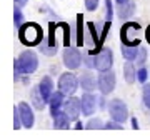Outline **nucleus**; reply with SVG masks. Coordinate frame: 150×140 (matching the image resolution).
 Here are the masks:
<instances>
[{"label":"nucleus","mask_w":150,"mask_h":140,"mask_svg":"<svg viewBox=\"0 0 150 140\" xmlns=\"http://www.w3.org/2000/svg\"><path fill=\"white\" fill-rule=\"evenodd\" d=\"M140 30L139 22H125L123 27L120 28V38H122L123 45H130V47H139L140 40L137 37V32Z\"/></svg>","instance_id":"nucleus-3"},{"label":"nucleus","mask_w":150,"mask_h":140,"mask_svg":"<svg viewBox=\"0 0 150 140\" xmlns=\"http://www.w3.org/2000/svg\"><path fill=\"white\" fill-rule=\"evenodd\" d=\"M147 77H149V72L145 69H140V70H137V80L139 82H142V83H145L147 82Z\"/></svg>","instance_id":"nucleus-29"},{"label":"nucleus","mask_w":150,"mask_h":140,"mask_svg":"<svg viewBox=\"0 0 150 140\" xmlns=\"http://www.w3.org/2000/svg\"><path fill=\"white\" fill-rule=\"evenodd\" d=\"M54 127L60 130H67L70 127V117L65 113V110H59L57 115H54Z\"/></svg>","instance_id":"nucleus-15"},{"label":"nucleus","mask_w":150,"mask_h":140,"mask_svg":"<svg viewBox=\"0 0 150 140\" xmlns=\"http://www.w3.org/2000/svg\"><path fill=\"white\" fill-rule=\"evenodd\" d=\"M142 98H144L145 107L150 110V83H145L144 85V92H142Z\"/></svg>","instance_id":"nucleus-23"},{"label":"nucleus","mask_w":150,"mask_h":140,"mask_svg":"<svg viewBox=\"0 0 150 140\" xmlns=\"http://www.w3.org/2000/svg\"><path fill=\"white\" fill-rule=\"evenodd\" d=\"M75 129H77V130H82V129H83V124H82V122H77Z\"/></svg>","instance_id":"nucleus-36"},{"label":"nucleus","mask_w":150,"mask_h":140,"mask_svg":"<svg viewBox=\"0 0 150 140\" xmlns=\"http://www.w3.org/2000/svg\"><path fill=\"white\" fill-rule=\"evenodd\" d=\"M30 100H32L33 107L38 108V110H42L45 105H47V102H45V98H43L42 92H40V87H33L32 88V93H30Z\"/></svg>","instance_id":"nucleus-17"},{"label":"nucleus","mask_w":150,"mask_h":140,"mask_svg":"<svg viewBox=\"0 0 150 140\" xmlns=\"http://www.w3.org/2000/svg\"><path fill=\"white\" fill-rule=\"evenodd\" d=\"M85 33L87 32H83V15L79 13L77 15V45L79 47L85 45Z\"/></svg>","instance_id":"nucleus-18"},{"label":"nucleus","mask_w":150,"mask_h":140,"mask_svg":"<svg viewBox=\"0 0 150 140\" xmlns=\"http://www.w3.org/2000/svg\"><path fill=\"white\" fill-rule=\"evenodd\" d=\"M25 4H27V0H15V5H18V7L25 5Z\"/></svg>","instance_id":"nucleus-33"},{"label":"nucleus","mask_w":150,"mask_h":140,"mask_svg":"<svg viewBox=\"0 0 150 140\" xmlns=\"http://www.w3.org/2000/svg\"><path fill=\"white\" fill-rule=\"evenodd\" d=\"M64 110H65V113L70 117V120H77L79 119V115L82 113V102L79 100V98L70 97V98H67V100L64 102Z\"/></svg>","instance_id":"nucleus-9"},{"label":"nucleus","mask_w":150,"mask_h":140,"mask_svg":"<svg viewBox=\"0 0 150 140\" xmlns=\"http://www.w3.org/2000/svg\"><path fill=\"white\" fill-rule=\"evenodd\" d=\"M64 95L65 93L62 90L52 93V97H50V100H48V105H50V115H52V117L57 115V112L60 110V107L64 105Z\"/></svg>","instance_id":"nucleus-12"},{"label":"nucleus","mask_w":150,"mask_h":140,"mask_svg":"<svg viewBox=\"0 0 150 140\" xmlns=\"http://www.w3.org/2000/svg\"><path fill=\"white\" fill-rule=\"evenodd\" d=\"M145 37H147V42L150 43V25L147 27V32H145Z\"/></svg>","instance_id":"nucleus-35"},{"label":"nucleus","mask_w":150,"mask_h":140,"mask_svg":"<svg viewBox=\"0 0 150 140\" xmlns=\"http://www.w3.org/2000/svg\"><path fill=\"white\" fill-rule=\"evenodd\" d=\"M123 2H129V0H117V4H123Z\"/></svg>","instance_id":"nucleus-37"},{"label":"nucleus","mask_w":150,"mask_h":140,"mask_svg":"<svg viewBox=\"0 0 150 140\" xmlns=\"http://www.w3.org/2000/svg\"><path fill=\"white\" fill-rule=\"evenodd\" d=\"M123 77H125L127 83H134L137 80V70H135V67L132 65L130 60H127V64L123 65Z\"/></svg>","instance_id":"nucleus-19"},{"label":"nucleus","mask_w":150,"mask_h":140,"mask_svg":"<svg viewBox=\"0 0 150 140\" xmlns=\"http://www.w3.org/2000/svg\"><path fill=\"white\" fill-rule=\"evenodd\" d=\"M103 129H107V130H122V125H120V122H117V120H115V122H107V124L103 125Z\"/></svg>","instance_id":"nucleus-30"},{"label":"nucleus","mask_w":150,"mask_h":140,"mask_svg":"<svg viewBox=\"0 0 150 140\" xmlns=\"http://www.w3.org/2000/svg\"><path fill=\"white\" fill-rule=\"evenodd\" d=\"M145 60H147V50L145 49H139V55H137V64L144 65Z\"/></svg>","instance_id":"nucleus-28"},{"label":"nucleus","mask_w":150,"mask_h":140,"mask_svg":"<svg viewBox=\"0 0 150 140\" xmlns=\"http://www.w3.org/2000/svg\"><path fill=\"white\" fill-rule=\"evenodd\" d=\"M135 4L134 2H123V4H118V8H117V13L120 18H129V17H132L135 13Z\"/></svg>","instance_id":"nucleus-16"},{"label":"nucleus","mask_w":150,"mask_h":140,"mask_svg":"<svg viewBox=\"0 0 150 140\" xmlns=\"http://www.w3.org/2000/svg\"><path fill=\"white\" fill-rule=\"evenodd\" d=\"M38 49H40V52H42V54H45V55H54V54H57V47H48L47 43H43V42H40Z\"/></svg>","instance_id":"nucleus-24"},{"label":"nucleus","mask_w":150,"mask_h":140,"mask_svg":"<svg viewBox=\"0 0 150 140\" xmlns=\"http://www.w3.org/2000/svg\"><path fill=\"white\" fill-rule=\"evenodd\" d=\"M108 113H110V117L113 120H117V122H125L127 117H129V108L127 105L120 100V98H113L110 100L108 103Z\"/></svg>","instance_id":"nucleus-7"},{"label":"nucleus","mask_w":150,"mask_h":140,"mask_svg":"<svg viewBox=\"0 0 150 140\" xmlns=\"http://www.w3.org/2000/svg\"><path fill=\"white\" fill-rule=\"evenodd\" d=\"M113 4H112V0H105V20H112V15H113Z\"/></svg>","instance_id":"nucleus-26"},{"label":"nucleus","mask_w":150,"mask_h":140,"mask_svg":"<svg viewBox=\"0 0 150 140\" xmlns=\"http://www.w3.org/2000/svg\"><path fill=\"white\" fill-rule=\"evenodd\" d=\"M80 87L85 92H92L97 87V80H95V77H93L92 72H83L80 75Z\"/></svg>","instance_id":"nucleus-14"},{"label":"nucleus","mask_w":150,"mask_h":140,"mask_svg":"<svg viewBox=\"0 0 150 140\" xmlns=\"http://www.w3.org/2000/svg\"><path fill=\"white\" fill-rule=\"evenodd\" d=\"M38 67V59L37 54L32 50H25L18 55V59L15 60V72L17 74H33Z\"/></svg>","instance_id":"nucleus-2"},{"label":"nucleus","mask_w":150,"mask_h":140,"mask_svg":"<svg viewBox=\"0 0 150 140\" xmlns=\"http://www.w3.org/2000/svg\"><path fill=\"white\" fill-rule=\"evenodd\" d=\"M18 38L23 45H28V47H33V45H40L43 38V32L42 27L35 23V22H28V23H23L22 27H18Z\"/></svg>","instance_id":"nucleus-1"},{"label":"nucleus","mask_w":150,"mask_h":140,"mask_svg":"<svg viewBox=\"0 0 150 140\" xmlns=\"http://www.w3.org/2000/svg\"><path fill=\"white\" fill-rule=\"evenodd\" d=\"M80 102H82V113L83 115H92L95 112L97 108V98L92 95L90 92H87L80 97Z\"/></svg>","instance_id":"nucleus-11"},{"label":"nucleus","mask_w":150,"mask_h":140,"mask_svg":"<svg viewBox=\"0 0 150 140\" xmlns=\"http://www.w3.org/2000/svg\"><path fill=\"white\" fill-rule=\"evenodd\" d=\"M85 7L88 12H93L97 10V7H98V0H85Z\"/></svg>","instance_id":"nucleus-31"},{"label":"nucleus","mask_w":150,"mask_h":140,"mask_svg":"<svg viewBox=\"0 0 150 140\" xmlns=\"http://www.w3.org/2000/svg\"><path fill=\"white\" fill-rule=\"evenodd\" d=\"M122 55L125 60H137L139 55V47H130V45H122Z\"/></svg>","instance_id":"nucleus-20"},{"label":"nucleus","mask_w":150,"mask_h":140,"mask_svg":"<svg viewBox=\"0 0 150 140\" xmlns=\"http://www.w3.org/2000/svg\"><path fill=\"white\" fill-rule=\"evenodd\" d=\"M80 85V80L72 74V72H67L64 75H60V80H59V90H62L65 95H74L77 88Z\"/></svg>","instance_id":"nucleus-6"},{"label":"nucleus","mask_w":150,"mask_h":140,"mask_svg":"<svg viewBox=\"0 0 150 140\" xmlns=\"http://www.w3.org/2000/svg\"><path fill=\"white\" fill-rule=\"evenodd\" d=\"M22 124V119H20V113H18V108H15V115H13V129H20L23 127Z\"/></svg>","instance_id":"nucleus-32"},{"label":"nucleus","mask_w":150,"mask_h":140,"mask_svg":"<svg viewBox=\"0 0 150 140\" xmlns=\"http://www.w3.org/2000/svg\"><path fill=\"white\" fill-rule=\"evenodd\" d=\"M38 87H40V92H42L45 102L48 103L52 93H54V82H52V78L50 77H43L42 80H40V83H38Z\"/></svg>","instance_id":"nucleus-13"},{"label":"nucleus","mask_w":150,"mask_h":140,"mask_svg":"<svg viewBox=\"0 0 150 140\" xmlns=\"http://www.w3.org/2000/svg\"><path fill=\"white\" fill-rule=\"evenodd\" d=\"M115 83H117V78H115V74H113L110 69L102 70V72L98 74V78H97V88L100 90V93L108 95L110 92H113Z\"/></svg>","instance_id":"nucleus-4"},{"label":"nucleus","mask_w":150,"mask_h":140,"mask_svg":"<svg viewBox=\"0 0 150 140\" xmlns=\"http://www.w3.org/2000/svg\"><path fill=\"white\" fill-rule=\"evenodd\" d=\"M57 25H59V28L64 30V45L69 47L70 45V37H72V28H70V25L69 23H65V22H59Z\"/></svg>","instance_id":"nucleus-22"},{"label":"nucleus","mask_w":150,"mask_h":140,"mask_svg":"<svg viewBox=\"0 0 150 140\" xmlns=\"http://www.w3.org/2000/svg\"><path fill=\"white\" fill-rule=\"evenodd\" d=\"M112 65H113V54L107 47H103L100 52H97L93 55V69H97L98 72L112 69Z\"/></svg>","instance_id":"nucleus-5"},{"label":"nucleus","mask_w":150,"mask_h":140,"mask_svg":"<svg viewBox=\"0 0 150 140\" xmlns=\"http://www.w3.org/2000/svg\"><path fill=\"white\" fill-rule=\"evenodd\" d=\"M18 113H20V119H22V125L27 127V129H32L33 122H35V117H33V112L30 108V105L25 102H20L18 103Z\"/></svg>","instance_id":"nucleus-10"},{"label":"nucleus","mask_w":150,"mask_h":140,"mask_svg":"<svg viewBox=\"0 0 150 140\" xmlns=\"http://www.w3.org/2000/svg\"><path fill=\"white\" fill-rule=\"evenodd\" d=\"M59 27L55 22L48 23V37L47 40H43V43H47L48 47H57V40H55V28Z\"/></svg>","instance_id":"nucleus-21"},{"label":"nucleus","mask_w":150,"mask_h":140,"mask_svg":"<svg viewBox=\"0 0 150 140\" xmlns=\"http://www.w3.org/2000/svg\"><path fill=\"white\" fill-rule=\"evenodd\" d=\"M87 129L88 130H95V129H103L102 125V120L100 119H92L88 124H87Z\"/></svg>","instance_id":"nucleus-27"},{"label":"nucleus","mask_w":150,"mask_h":140,"mask_svg":"<svg viewBox=\"0 0 150 140\" xmlns=\"http://www.w3.org/2000/svg\"><path fill=\"white\" fill-rule=\"evenodd\" d=\"M132 127H134V130L139 129V122H137V119H132Z\"/></svg>","instance_id":"nucleus-34"},{"label":"nucleus","mask_w":150,"mask_h":140,"mask_svg":"<svg viewBox=\"0 0 150 140\" xmlns=\"http://www.w3.org/2000/svg\"><path fill=\"white\" fill-rule=\"evenodd\" d=\"M82 57L80 55V52L75 49V47H65V50H64V65L67 67V69H70V70H75V69H79L80 67V64H82Z\"/></svg>","instance_id":"nucleus-8"},{"label":"nucleus","mask_w":150,"mask_h":140,"mask_svg":"<svg viewBox=\"0 0 150 140\" xmlns=\"http://www.w3.org/2000/svg\"><path fill=\"white\" fill-rule=\"evenodd\" d=\"M22 22H23V13L20 12V8H18V5H17L15 12H13V23H15L17 27H22V25H23Z\"/></svg>","instance_id":"nucleus-25"}]
</instances>
